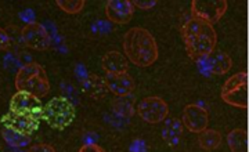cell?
I'll return each instance as SVG.
<instances>
[{
	"mask_svg": "<svg viewBox=\"0 0 249 152\" xmlns=\"http://www.w3.org/2000/svg\"><path fill=\"white\" fill-rule=\"evenodd\" d=\"M124 51L127 61L136 67L147 68L158 60V45L155 37L145 28H130L124 36Z\"/></svg>",
	"mask_w": 249,
	"mask_h": 152,
	"instance_id": "cell-1",
	"label": "cell"
},
{
	"mask_svg": "<svg viewBox=\"0 0 249 152\" xmlns=\"http://www.w3.org/2000/svg\"><path fill=\"white\" fill-rule=\"evenodd\" d=\"M183 39L187 54L194 61H202L206 55L216 50L217 34L213 25L191 17L183 27Z\"/></svg>",
	"mask_w": 249,
	"mask_h": 152,
	"instance_id": "cell-2",
	"label": "cell"
},
{
	"mask_svg": "<svg viewBox=\"0 0 249 152\" xmlns=\"http://www.w3.org/2000/svg\"><path fill=\"white\" fill-rule=\"evenodd\" d=\"M17 91H27L37 99L46 97L50 91V82L45 68L37 63L25 64L16 75Z\"/></svg>",
	"mask_w": 249,
	"mask_h": 152,
	"instance_id": "cell-3",
	"label": "cell"
},
{
	"mask_svg": "<svg viewBox=\"0 0 249 152\" xmlns=\"http://www.w3.org/2000/svg\"><path fill=\"white\" fill-rule=\"evenodd\" d=\"M75 117V105L67 97H54L43 105L42 119L54 130H65L72 125Z\"/></svg>",
	"mask_w": 249,
	"mask_h": 152,
	"instance_id": "cell-4",
	"label": "cell"
},
{
	"mask_svg": "<svg viewBox=\"0 0 249 152\" xmlns=\"http://www.w3.org/2000/svg\"><path fill=\"white\" fill-rule=\"evenodd\" d=\"M248 73L238 72L229 78L223 84L220 97L231 107L247 109L248 108Z\"/></svg>",
	"mask_w": 249,
	"mask_h": 152,
	"instance_id": "cell-5",
	"label": "cell"
},
{
	"mask_svg": "<svg viewBox=\"0 0 249 152\" xmlns=\"http://www.w3.org/2000/svg\"><path fill=\"white\" fill-rule=\"evenodd\" d=\"M9 112L18 117L32 119V120H42L43 114V102L36 96L27 91H17L10 100Z\"/></svg>",
	"mask_w": 249,
	"mask_h": 152,
	"instance_id": "cell-6",
	"label": "cell"
},
{
	"mask_svg": "<svg viewBox=\"0 0 249 152\" xmlns=\"http://www.w3.org/2000/svg\"><path fill=\"white\" fill-rule=\"evenodd\" d=\"M227 6L226 0H193L191 17L213 25L226 14Z\"/></svg>",
	"mask_w": 249,
	"mask_h": 152,
	"instance_id": "cell-7",
	"label": "cell"
},
{
	"mask_svg": "<svg viewBox=\"0 0 249 152\" xmlns=\"http://www.w3.org/2000/svg\"><path fill=\"white\" fill-rule=\"evenodd\" d=\"M137 112L144 122L155 125V123L163 122L169 117V105L163 99L157 97V96H150L140 101L137 107Z\"/></svg>",
	"mask_w": 249,
	"mask_h": 152,
	"instance_id": "cell-8",
	"label": "cell"
},
{
	"mask_svg": "<svg viewBox=\"0 0 249 152\" xmlns=\"http://www.w3.org/2000/svg\"><path fill=\"white\" fill-rule=\"evenodd\" d=\"M21 39L24 45L36 51H46L52 46V37L47 29L39 22H29L22 28Z\"/></svg>",
	"mask_w": 249,
	"mask_h": 152,
	"instance_id": "cell-9",
	"label": "cell"
},
{
	"mask_svg": "<svg viewBox=\"0 0 249 152\" xmlns=\"http://www.w3.org/2000/svg\"><path fill=\"white\" fill-rule=\"evenodd\" d=\"M181 123L191 133L199 135L201 132H204L205 129H208V125H209V114L199 104H188L184 108V111H183Z\"/></svg>",
	"mask_w": 249,
	"mask_h": 152,
	"instance_id": "cell-10",
	"label": "cell"
},
{
	"mask_svg": "<svg viewBox=\"0 0 249 152\" xmlns=\"http://www.w3.org/2000/svg\"><path fill=\"white\" fill-rule=\"evenodd\" d=\"M106 14L114 24H129L134 14L133 3L130 0H108L106 4Z\"/></svg>",
	"mask_w": 249,
	"mask_h": 152,
	"instance_id": "cell-11",
	"label": "cell"
},
{
	"mask_svg": "<svg viewBox=\"0 0 249 152\" xmlns=\"http://www.w3.org/2000/svg\"><path fill=\"white\" fill-rule=\"evenodd\" d=\"M104 82H106L107 89L118 97L129 96L130 93H133L134 87H136L133 78L127 72H124V73H107Z\"/></svg>",
	"mask_w": 249,
	"mask_h": 152,
	"instance_id": "cell-12",
	"label": "cell"
},
{
	"mask_svg": "<svg viewBox=\"0 0 249 152\" xmlns=\"http://www.w3.org/2000/svg\"><path fill=\"white\" fill-rule=\"evenodd\" d=\"M0 123H1L3 127H9V129H13L16 132H19V133L27 135H34L36 130L39 129V125H40V122H37V120L18 117V115L11 114V112L4 114L0 119Z\"/></svg>",
	"mask_w": 249,
	"mask_h": 152,
	"instance_id": "cell-13",
	"label": "cell"
},
{
	"mask_svg": "<svg viewBox=\"0 0 249 152\" xmlns=\"http://www.w3.org/2000/svg\"><path fill=\"white\" fill-rule=\"evenodd\" d=\"M206 69L213 75H224L231 69V57L222 50H213L209 55H206L204 60Z\"/></svg>",
	"mask_w": 249,
	"mask_h": 152,
	"instance_id": "cell-14",
	"label": "cell"
},
{
	"mask_svg": "<svg viewBox=\"0 0 249 152\" xmlns=\"http://www.w3.org/2000/svg\"><path fill=\"white\" fill-rule=\"evenodd\" d=\"M184 132V126L178 118H166L162 127V138L170 147H178Z\"/></svg>",
	"mask_w": 249,
	"mask_h": 152,
	"instance_id": "cell-15",
	"label": "cell"
},
{
	"mask_svg": "<svg viewBox=\"0 0 249 152\" xmlns=\"http://www.w3.org/2000/svg\"><path fill=\"white\" fill-rule=\"evenodd\" d=\"M101 67L107 73H124L129 69V61L119 51H108L101 58Z\"/></svg>",
	"mask_w": 249,
	"mask_h": 152,
	"instance_id": "cell-16",
	"label": "cell"
},
{
	"mask_svg": "<svg viewBox=\"0 0 249 152\" xmlns=\"http://www.w3.org/2000/svg\"><path fill=\"white\" fill-rule=\"evenodd\" d=\"M198 145L204 151H214L222 145V133L214 129H205L199 133Z\"/></svg>",
	"mask_w": 249,
	"mask_h": 152,
	"instance_id": "cell-17",
	"label": "cell"
},
{
	"mask_svg": "<svg viewBox=\"0 0 249 152\" xmlns=\"http://www.w3.org/2000/svg\"><path fill=\"white\" fill-rule=\"evenodd\" d=\"M227 144L231 152H248V133L244 129H234L227 135Z\"/></svg>",
	"mask_w": 249,
	"mask_h": 152,
	"instance_id": "cell-18",
	"label": "cell"
},
{
	"mask_svg": "<svg viewBox=\"0 0 249 152\" xmlns=\"http://www.w3.org/2000/svg\"><path fill=\"white\" fill-rule=\"evenodd\" d=\"M1 137L4 138V141L11 145V147H16V148H24L28 147L31 144V135H22L19 132H16L13 129L9 127H3L1 129Z\"/></svg>",
	"mask_w": 249,
	"mask_h": 152,
	"instance_id": "cell-19",
	"label": "cell"
},
{
	"mask_svg": "<svg viewBox=\"0 0 249 152\" xmlns=\"http://www.w3.org/2000/svg\"><path fill=\"white\" fill-rule=\"evenodd\" d=\"M83 89H85L86 93H89L90 96H93L96 99L103 97L108 90L107 86H106V82L103 81L101 78H98L97 75H90L83 83Z\"/></svg>",
	"mask_w": 249,
	"mask_h": 152,
	"instance_id": "cell-20",
	"label": "cell"
},
{
	"mask_svg": "<svg viewBox=\"0 0 249 152\" xmlns=\"http://www.w3.org/2000/svg\"><path fill=\"white\" fill-rule=\"evenodd\" d=\"M55 3L67 14H78L86 4L85 0H57Z\"/></svg>",
	"mask_w": 249,
	"mask_h": 152,
	"instance_id": "cell-21",
	"label": "cell"
},
{
	"mask_svg": "<svg viewBox=\"0 0 249 152\" xmlns=\"http://www.w3.org/2000/svg\"><path fill=\"white\" fill-rule=\"evenodd\" d=\"M10 46H11V37L6 29L0 28V51L7 50Z\"/></svg>",
	"mask_w": 249,
	"mask_h": 152,
	"instance_id": "cell-22",
	"label": "cell"
},
{
	"mask_svg": "<svg viewBox=\"0 0 249 152\" xmlns=\"http://www.w3.org/2000/svg\"><path fill=\"white\" fill-rule=\"evenodd\" d=\"M28 152H55V150H54L52 145H49V144L39 143L31 145Z\"/></svg>",
	"mask_w": 249,
	"mask_h": 152,
	"instance_id": "cell-23",
	"label": "cell"
},
{
	"mask_svg": "<svg viewBox=\"0 0 249 152\" xmlns=\"http://www.w3.org/2000/svg\"><path fill=\"white\" fill-rule=\"evenodd\" d=\"M79 152H106L100 145L94 143H88L80 147Z\"/></svg>",
	"mask_w": 249,
	"mask_h": 152,
	"instance_id": "cell-24",
	"label": "cell"
},
{
	"mask_svg": "<svg viewBox=\"0 0 249 152\" xmlns=\"http://www.w3.org/2000/svg\"><path fill=\"white\" fill-rule=\"evenodd\" d=\"M132 3H133L134 7H139V9L142 10H150L157 6L155 0H150V1H139V0H136V1H132Z\"/></svg>",
	"mask_w": 249,
	"mask_h": 152,
	"instance_id": "cell-25",
	"label": "cell"
}]
</instances>
